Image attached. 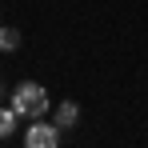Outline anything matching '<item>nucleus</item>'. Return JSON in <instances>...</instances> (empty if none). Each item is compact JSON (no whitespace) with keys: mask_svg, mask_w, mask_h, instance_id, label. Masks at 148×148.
Returning a JSON list of instances; mask_svg holds the SVG:
<instances>
[{"mask_svg":"<svg viewBox=\"0 0 148 148\" xmlns=\"http://www.w3.org/2000/svg\"><path fill=\"white\" fill-rule=\"evenodd\" d=\"M24 148H60V128L48 120H32L24 128Z\"/></svg>","mask_w":148,"mask_h":148,"instance_id":"obj_2","label":"nucleus"},{"mask_svg":"<svg viewBox=\"0 0 148 148\" xmlns=\"http://www.w3.org/2000/svg\"><path fill=\"white\" fill-rule=\"evenodd\" d=\"M20 48V28H0V52H16Z\"/></svg>","mask_w":148,"mask_h":148,"instance_id":"obj_5","label":"nucleus"},{"mask_svg":"<svg viewBox=\"0 0 148 148\" xmlns=\"http://www.w3.org/2000/svg\"><path fill=\"white\" fill-rule=\"evenodd\" d=\"M12 108H16L20 116H28V120H40L52 104H48V92H44L40 84L24 80V84H16V88H12Z\"/></svg>","mask_w":148,"mask_h":148,"instance_id":"obj_1","label":"nucleus"},{"mask_svg":"<svg viewBox=\"0 0 148 148\" xmlns=\"http://www.w3.org/2000/svg\"><path fill=\"white\" fill-rule=\"evenodd\" d=\"M16 124H20V112L8 104V108H0V140H8L12 132H16Z\"/></svg>","mask_w":148,"mask_h":148,"instance_id":"obj_4","label":"nucleus"},{"mask_svg":"<svg viewBox=\"0 0 148 148\" xmlns=\"http://www.w3.org/2000/svg\"><path fill=\"white\" fill-rule=\"evenodd\" d=\"M76 120H80V104L76 100H64V104H56V112H52V124L64 132V128H76Z\"/></svg>","mask_w":148,"mask_h":148,"instance_id":"obj_3","label":"nucleus"}]
</instances>
